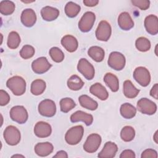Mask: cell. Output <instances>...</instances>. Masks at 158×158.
Here are the masks:
<instances>
[{
  "label": "cell",
  "instance_id": "60d3db41",
  "mask_svg": "<svg viewBox=\"0 0 158 158\" xmlns=\"http://www.w3.org/2000/svg\"><path fill=\"white\" fill-rule=\"evenodd\" d=\"M141 157L142 158H148V157H152V158H157V151L152 149H147L143 151Z\"/></svg>",
  "mask_w": 158,
  "mask_h": 158
},
{
  "label": "cell",
  "instance_id": "2e32d148",
  "mask_svg": "<svg viewBox=\"0 0 158 158\" xmlns=\"http://www.w3.org/2000/svg\"><path fill=\"white\" fill-rule=\"evenodd\" d=\"M145 28L148 33L156 35L158 33V18L156 15L150 14L148 15L144 22Z\"/></svg>",
  "mask_w": 158,
  "mask_h": 158
},
{
  "label": "cell",
  "instance_id": "74e56055",
  "mask_svg": "<svg viewBox=\"0 0 158 158\" xmlns=\"http://www.w3.org/2000/svg\"><path fill=\"white\" fill-rule=\"evenodd\" d=\"M35 48L31 45H25L20 51V56L23 59H28L32 57L35 54Z\"/></svg>",
  "mask_w": 158,
  "mask_h": 158
},
{
  "label": "cell",
  "instance_id": "f1b7e54d",
  "mask_svg": "<svg viewBox=\"0 0 158 158\" xmlns=\"http://www.w3.org/2000/svg\"><path fill=\"white\" fill-rule=\"evenodd\" d=\"M46 87V82L44 80L41 79H36L31 83L30 91L33 95L38 96L44 91Z\"/></svg>",
  "mask_w": 158,
  "mask_h": 158
},
{
  "label": "cell",
  "instance_id": "6da1fadb",
  "mask_svg": "<svg viewBox=\"0 0 158 158\" xmlns=\"http://www.w3.org/2000/svg\"><path fill=\"white\" fill-rule=\"evenodd\" d=\"M6 86L15 96H21L26 91V81L20 76H14L9 78Z\"/></svg>",
  "mask_w": 158,
  "mask_h": 158
},
{
  "label": "cell",
  "instance_id": "ee69618b",
  "mask_svg": "<svg viewBox=\"0 0 158 158\" xmlns=\"http://www.w3.org/2000/svg\"><path fill=\"white\" fill-rule=\"evenodd\" d=\"M83 2L86 6L94 7V6H96L99 3V1H98V0H83Z\"/></svg>",
  "mask_w": 158,
  "mask_h": 158
},
{
  "label": "cell",
  "instance_id": "d4e9b609",
  "mask_svg": "<svg viewBox=\"0 0 158 158\" xmlns=\"http://www.w3.org/2000/svg\"><path fill=\"white\" fill-rule=\"evenodd\" d=\"M78 101L81 107L90 110H94L98 107V102L86 94L81 95L78 98Z\"/></svg>",
  "mask_w": 158,
  "mask_h": 158
},
{
  "label": "cell",
  "instance_id": "d6986e66",
  "mask_svg": "<svg viewBox=\"0 0 158 158\" xmlns=\"http://www.w3.org/2000/svg\"><path fill=\"white\" fill-rule=\"evenodd\" d=\"M61 44L69 52H75L78 46L77 38L70 35H67L62 37Z\"/></svg>",
  "mask_w": 158,
  "mask_h": 158
},
{
  "label": "cell",
  "instance_id": "f35d334b",
  "mask_svg": "<svg viewBox=\"0 0 158 158\" xmlns=\"http://www.w3.org/2000/svg\"><path fill=\"white\" fill-rule=\"evenodd\" d=\"M132 4L141 10H145L149 7L150 1L149 0H131Z\"/></svg>",
  "mask_w": 158,
  "mask_h": 158
},
{
  "label": "cell",
  "instance_id": "83f0119b",
  "mask_svg": "<svg viewBox=\"0 0 158 158\" xmlns=\"http://www.w3.org/2000/svg\"><path fill=\"white\" fill-rule=\"evenodd\" d=\"M121 115L127 119L133 118L136 114V109L130 103H124L121 105L120 108Z\"/></svg>",
  "mask_w": 158,
  "mask_h": 158
},
{
  "label": "cell",
  "instance_id": "8992f818",
  "mask_svg": "<svg viewBox=\"0 0 158 158\" xmlns=\"http://www.w3.org/2000/svg\"><path fill=\"white\" fill-rule=\"evenodd\" d=\"M78 71L87 80H91L94 77L95 70L93 65L86 59L81 58L77 65Z\"/></svg>",
  "mask_w": 158,
  "mask_h": 158
},
{
  "label": "cell",
  "instance_id": "9a60e30c",
  "mask_svg": "<svg viewBox=\"0 0 158 158\" xmlns=\"http://www.w3.org/2000/svg\"><path fill=\"white\" fill-rule=\"evenodd\" d=\"M118 151L117 144L112 141H107L105 143L102 149L98 153L99 158H112L116 155Z\"/></svg>",
  "mask_w": 158,
  "mask_h": 158
},
{
  "label": "cell",
  "instance_id": "7c38bea8",
  "mask_svg": "<svg viewBox=\"0 0 158 158\" xmlns=\"http://www.w3.org/2000/svg\"><path fill=\"white\" fill-rule=\"evenodd\" d=\"M96 15L93 12H85L78 22V28L82 32H88L90 31L94 23Z\"/></svg>",
  "mask_w": 158,
  "mask_h": 158
},
{
  "label": "cell",
  "instance_id": "ffe728a7",
  "mask_svg": "<svg viewBox=\"0 0 158 158\" xmlns=\"http://www.w3.org/2000/svg\"><path fill=\"white\" fill-rule=\"evenodd\" d=\"M118 25L123 30H129L134 26V22L127 12H122L118 17Z\"/></svg>",
  "mask_w": 158,
  "mask_h": 158
},
{
  "label": "cell",
  "instance_id": "e0dca14e",
  "mask_svg": "<svg viewBox=\"0 0 158 158\" xmlns=\"http://www.w3.org/2000/svg\"><path fill=\"white\" fill-rule=\"evenodd\" d=\"M20 19L24 26L31 27L36 22V15L32 9H25L22 12Z\"/></svg>",
  "mask_w": 158,
  "mask_h": 158
},
{
  "label": "cell",
  "instance_id": "8fae6325",
  "mask_svg": "<svg viewBox=\"0 0 158 158\" xmlns=\"http://www.w3.org/2000/svg\"><path fill=\"white\" fill-rule=\"evenodd\" d=\"M112 28L109 22L106 20H102L99 22L96 32V38L102 41H107L111 36Z\"/></svg>",
  "mask_w": 158,
  "mask_h": 158
},
{
  "label": "cell",
  "instance_id": "b9f144b4",
  "mask_svg": "<svg viewBox=\"0 0 158 158\" xmlns=\"http://www.w3.org/2000/svg\"><path fill=\"white\" fill-rule=\"evenodd\" d=\"M136 155L133 151L131 149H125L122 152L120 158H135Z\"/></svg>",
  "mask_w": 158,
  "mask_h": 158
},
{
  "label": "cell",
  "instance_id": "836d02e7",
  "mask_svg": "<svg viewBox=\"0 0 158 158\" xmlns=\"http://www.w3.org/2000/svg\"><path fill=\"white\" fill-rule=\"evenodd\" d=\"M135 136V130L131 126H125L121 130L120 137L125 142L132 141Z\"/></svg>",
  "mask_w": 158,
  "mask_h": 158
},
{
  "label": "cell",
  "instance_id": "4316f807",
  "mask_svg": "<svg viewBox=\"0 0 158 158\" xmlns=\"http://www.w3.org/2000/svg\"><path fill=\"white\" fill-rule=\"evenodd\" d=\"M104 81L106 85L113 92H117L119 88L118 79L112 73H107L104 77Z\"/></svg>",
  "mask_w": 158,
  "mask_h": 158
},
{
  "label": "cell",
  "instance_id": "3957f363",
  "mask_svg": "<svg viewBox=\"0 0 158 158\" xmlns=\"http://www.w3.org/2000/svg\"><path fill=\"white\" fill-rule=\"evenodd\" d=\"M3 137L7 144L15 146L20 141L21 134L17 127L13 125H9L5 128L3 133Z\"/></svg>",
  "mask_w": 158,
  "mask_h": 158
},
{
  "label": "cell",
  "instance_id": "484cf974",
  "mask_svg": "<svg viewBox=\"0 0 158 158\" xmlns=\"http://www.w3.org/2000/svg\"><path fill=\"white\" fill-rule=\"evenodd\" d=\"M88 56L94 61L97 62H100L103 60L105 56L104 50L97 46H91L88 50Z\"/></svg>",
  "mask_w": 158,
  "mask_h": 158
},
{
  "label": "cell",
  "instance_id": "5b68a950",
  "mask_svg": "<svg viewBox=\"0 0 158 158\" xmlns=\"http://www.w3.org/2000/svg\"><path fill=\"white\" fill-rule=\"evenodd\" d=\"M10 118L20 124L25 123L28 118L27 109L22 106H15L10 110Z\"/></svg>",
  "mask_w": 158,
  "mask_h": 158
},
{
  "label": "cell",
  "instance_id": "277c9868",
  "mask_svg": "<svg viewBox=\"0 0 158 158\" xmlns=\"http://www.w3.org/2000/svg\"><path fill=\"white\" fill-rule=\"evenodd\" d=\"M125 57L122 53L114 51L109 54L107 64L112 69L117 71L122 70L125 67Z\"/></svg>",
  "mask_w": 158,
  "mask_h": 158
},
{
  "label": "cell",
  "instance_id": "603a6c76",
  "mask_svg": "<svg viewBox=\"0 0 158 158\" xmlns=\"http://www.w3.org/2000/svg\"><path fill=\"white\" fill-rule=\"evenodd\" d=\"M41 15L43 20L51 22L56 20L58 17L59 15V10L53 7L45 6L41 9Z\"/></svg>",
  "mask_w": 158,
  "mask_h": 158
},
{
  "label": "cell",
  "instance_id": "30bf717a",
  "mask_svg": "<svg viewBox=\"0 0 158 158\" xmlns=\"http://www.w3.org/2000/svg\"><path fill=\"white\" fill-rule=\"evenodd\" d=\"M101 137L99 134L92 133L89 135L83 144V149L88 153L95 152L101 143Z\"/></svg>",
  "mask_w": 158,
  "mask_h": 158
},
{
  "label": "cell",
  "instance_id": "f546056e",
  "mask_svg": "<svg viewBox=\"0 0 158 158\" xmlns=\"http://www.w3.org/2000/svg\"><path fill=\"white\" fill-rule=\"evenodd\" d=\"M84 85V82L77 75H72L67 80L68 88L73 91H78L82 88Z\"/></svg>",
  "mask_w": 158,
  "mask_h": 158
},
{
  "label": "cell",
  "instance_id": "8d00e7d4",
  "mask_svg": "<svg viewBox=\"0 0 158 158\" xmlns=\"http://www.w3.org/2000/svg\"><path fill=\"white\" fill-rule=\"evenodd\" d=\"M49 55L53 61L56 62H61L64 59V54L57 47H52L49 49Z\"/></svg>",
  "mask_w": 158,
  "mask_h": 158
},
{
  "label": "cell",
  "instance_id": "9c48e42d",
  "mask_svg": "<svg viewBox=\"0 0 158 158\" xmlns=\"http://www.w3.org/2000/svg\"><path fill=\"white\" fill-rule=\"evenodd\" d=\"M136 107L138 111L146 115H153L157 111V105L156 103L146 98L138 100Z\"/></svg>",
  "mask_w": 158,
  "mask_h": 158
},
{
  "label": "cell",
  "instance_id": "44dd1931",
  "mask_svg": "<svg viewBox=\"0 0 158 158\" xmlns=\"http://www.w3.org/2000/svg\"><path fill=\"white\" fill-rule=\"evenodd\" d=\"M54 149L53 145L49 142L38 143L34 148L35 152L40 157H46L51 154Z\"/></svg>",
  "mask_w": 158,
  "mask_h": 158
},
{
  "label": "cell",
  "instance_id": "4fadbf2b",
  "mask_svg": "<svg viewBox=\"0 0 158 158\" xmlns=\"http://www.w3.org/2000/svg\"><path fill=\"white\" fill-rule=\"evenodd\" d=\"M52 65L48 62L46 57H40L33 61L31 69L36 74H43L48 72Z\"/></svg>",
  "mask_w": 158,
  "mask_h": 158
},
{
  "label": "cell",
  "instance_id": "f6af8a7d",
  "mask_svg": "<svg viewBox=\"0 0 158 158\" xmlns=\"http://www.w3.org/2000/svg\"><path fill=\"white\" fill-rule=\"evenodd\" d=\"M53 157L55 158H67L68 154L67 153L64 151H58L56 155L53 156Z\"/></svg>",
  "mask_w": 158,
  "mask_h": 158
},
{
  "label": "cell",
  "instance_id": "7a4b0ae2",
  "mask_svg": "<svg viewBox=\"0 0 158 158\" xmlns=\"http://www.w3.org/2000/svg\"><path fill=\"white\" fill-rule=\"evenodd\" d=\"M84 128L81 125L72 127L65 133V140L70 145H76L79 143L83 136Z\"/></svg>",
  "mask_w": 158,
  "mask_h": 158
},
{
  "label": "cell",
  "instance_id": "ac0fdd59",
  "mask_svg": "<svg viewBox=\"0 0 158 158\" xmlns=\"http://www.w3.org/2000/svg\"><path fill=\"white\" fill-rule=\"evenodd\" d=\"M70 121L73 123L81 121L83 122L86 125L89 126L93 122V117L91 114L81 110H77L71 115Z\"/></svg>",
  "mask_w": 158,
  "mask_h": 158
},
{
  "label": "cell",
  "instance_id": "ba28073f",
  "mask_svg": "<svg viewBox=\"0 0 158 158\" xmlns=\"http://www.w3.org/2000/svg\"><path fill=\"white\" fill-rule=\"evenodd\" d=\"M38 109L40 115L46 117H51L56 114V106L52 100L46 99L40 102Z\"/></svg>",
  "mask_w": 158,
  "mask_h": 158
},
{
  "label": "cell",
  "instance_id": "1f68e13d",
  "mask_svg": "<svg viewBox=\"0 0 158 158\" xmlns=\"http://www.w3.org/2000/svg\"><path fill=\"white\" fill-rule=\"evenodd\" d=\"M20 43V37L19 33L16 31H12L9 33L7 44L9 48L14 49L19 47Z\"/></svg>",
  "mask_w": 158,
  "mask_h": 158
},
{
  "label": "cell",
  "instance_id": "7402d4cb",
  "mask_svg": "<svg viewBox=\"0 0 158 158\" xmlns=\"http://www.w3.org/2000/svg\"><path fill=\"white\" fill-rule=\"evenodd\" d=\"M89 92L102 101L106 100L109 97L107 89L100 83H96L91 85L89 88Z\"/></svg>",
  "mask_w": 158,
  "mask_h": 158
},
{
  "label": "cell",
  "instance_id": "d590c367",
  "mask_svg": "<svg viewBox=\"0 0 158 158\" xmlns=\"http://www.w3.org/2000/svg\"><path fill=\"white\" fill-rule=\"evenodd\" d=\"M76 106L75 101L70 98H64L60 101V110L64 113H67Z\"/></svg>",
  "mask_w": 158,
  "mask_h": 158
},
{
  "label": "cell",
  "instance_id": "7dc6e473",
  "mask_svg": "<svg viewBox=\"0 0 158 158\" xmlns=\"http://www.w3.org/2000/svg\"><path fill=\"white\" fill-rule=\"evenodd\" d=\"M24 157L22 155H20V154H15V155H14L12 156V157Z\"/></svg>",
  "mask_w": 158,
  "mask_h": 158
},
{
  "label": "cell",
  "instance_id": "ab89813d",
  "mask_svg": "<svg viewBox=\"0 0 158 158\" xmlns=\"http://www.w3.org/2000/svg\"><path fill=\"white\" fill-rule=\"evenodd\" d=\"M10 101V96L4 90H0V105L4 106L7 105Z\"/></svg>",
  "mask_w": 158,
  "mask_h": 158
},
{
  "label": "cell",
  "instance_id": "e575fe53",
  "mask_svg": "<svg viewBox=\"0 0 158 158\" xmlns=\"http://www.w3.org/2000/svg\"><path fill=\"white\" fill-rule=\"evenodd\" d=\"M135 46L138 51L141 52H146L151 48V42L148 38L141 36L136 39Z\"/></svg>",
  "mask_w": 158,
  "mask_h": 158
},
{
  "label": "cell",
  "instance_id": "5bb4252c",
  "mask_svg": "<svg viewBox=\"0 0 158 158\" xmlns=\"http://www.w3.org/2000/svg\"><path fill=\"white\" fill-rule=\"evenodd\" d=\"M51 126L47 122L40 121L35 125L34 133L38 138H47L51 135Z\"/></svg>",
  "mask_w": 158,
  "mask_h": 158
},
{
  "label": "cell",
  "instance_id": "7bdbcfd3",
  "mask_svg": "<svg viewBox=\"0 0 158 158\" xmlns=\"http://www.w3.org/2000/svg\"><path fill=\"white\" fill-rule=\"evenodd\" d=\"M150 95L155 99H158V84L155 83L150 91Z\"/></svg>",
  "mask_w": 158,
  "mask_h": 158
},
{
  "label": "cell",
  "instance_id": "bcb514c9",
  "mask_svg": "<svg viewBox=\"0 0 158 158\" xmlns=\"http://www.w3.org/2000/svg\"><path fill=\"white\" fill-rule=\"evenodd\" d=\"M157 132H158V131L157 130V131L155 132L154 135L153 136V139H154V141H155V143H156V144H158V141H157Z\"/></svg>",
  "mask_w": 158,
  "mask_h": 158
},
{
  "label": "cell",
  "instance_id": "52a82bcc",
  "mask_svg": "<svg viewBox=\"0 0 158 158\" xmlns=\"http://www.w3.org/2000/svg\"><path fill=\"white\" fill-rule=\"evenodd\" d=\"M133 76L136 81L143 87L147 86L150 83L151 75L146 67H136L133 72Z\"/></svg>",
  "mask_w": 158,
  "mask_h": 158
},
{
  "label": "cell",
  "instance_id": "c3c4849f",
  "mask_svg": "<svg viewBox=\"0 0 158 158\" xmlns=\"http://www.w3.org/2000/svg\"><path fill=\"white\" fill-rule=\"evenodd\" d=\"M157 44H156V48H155V53H156V55L157 56Z\"/></svg>",
  "mask_w": 158,
  "mask_h": 158
},
{
  "label": "cell",
  "instance_id": "cb8c5ba5",
  "mask_svg": "<svg viewBox=\"0 0 158 158\" xmlns=\"http://www.w3.org/2000/svg\"><path fill=\"white\" fill-rule=\"evenodd\" d=\"M123 92L125 97L132 99L136 98L139 93V89H137L130 80H125L123 82Z\"/></svg>",
  "mask_w": 158,
  "mask_h": 158
},
{
  "label": "cell",
  "instance_id": "d6a6232c",
  "mask_svg": "<svg viewBox=\"0 0 158 158\" xmlns=\"http://www.w3.org/2000/svg\"><path fill=\"white\" fill-rule=\"evenodd\" d=\"M15 4L10 1H1L0 2V12L4 15L12 14L15 10Z\"/></svg>",
  "mask_w": 158,
  "mask_h": 158
},
{
  "label": "cell",
  "instance_id": "4dcf8cb0",
  "mask_svg": "<svg viewBox=\"0 0 158 158\" xmlns=\"http://www.w3.org/2000/svg\"><path fill=\"white\" fill-rule=\"evenodd\" d=\"M81 7L77 4L70 1L68 2L65 6V13L67 17L70 18L75 17L80 12Z\"/></svg>",
  "mask_w": 158,
  "mask_h": 158
}]
</instances>
